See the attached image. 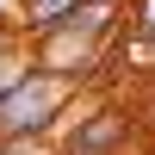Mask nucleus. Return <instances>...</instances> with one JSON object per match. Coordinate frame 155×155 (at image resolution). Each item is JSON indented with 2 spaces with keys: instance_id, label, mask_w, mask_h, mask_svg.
Here are the masks:
<instances>
[{
  "instance_id": "nucleus-1",
  "label": "nucleus",
  "mask_w": 155,
  "mask_h": 155,
  "mask_svg": "<svg viewBox=\"0 0 155 155\" xmlns=\"http://www.w3.org/2000/svg\"><path fill=\"white\" fill-rule=\"evenodd\" d=\"M74 93L81 87L68 74H50V68H31L6 99H0V143L6 137H56L74 112Z\"/></svg>"
},
{
  "instance_id": "nucleus-2",
  "label": "nucleus",
  "mask_w": 155,
  "mask_h": 155,
  "mask_svg": "<svg viewBox=\"0 0 155 155\" xmlns=\"http://www.w3.org/2000/svg\"><path fill=\"white\" fill-rule=\"evenodd\" d=\"M130 137V118L112 106L99 112H68V124L56 130V155H118V143Z\"/></svg>"
},
{
  "instance_id": "nucleus-3",
  "label": "nucleus",
  "mask_w": 155,
  "mask_h": 155,
  "mask_svg": "<svg viewBox=\"0 0 155 155\" xmlns=\"http://www.w3.org/2000/svg\"><path fill=\"white\" fill-rule=\"evenodd\" d=\"M74 6H81V0H25V6H19V37L37 44V37L62 31V25L74 19Z\"/></svg>"
},
{
  "instance_id": "nucleus-4",
  "label": "nucleus",
  "mask_w": 155,
  "mask_h": 155,
  "mask_svg": "<svg viewBox=\"0 0 155 155\" xmlns=\"http://www.w3.org/2000/svg\"><path fill=\"white\" fill-rule=\"evenodd\" d=\"M31 68H37V62H31V44H25V37H6V44H0V99H6Z\"/></svg>"
},
{
  "instance_id": "nucleus-5",
  "label": "nucleus",
  "mask_w": 155,
  "mask_h": 155,
  "mask_svg": "<svg viewBox=\"0 0 155 155\" xmlns=\"http://www.w3.org/2000/svg\"><path fill=\"white\" fill-rule=\"evenodd\" d=\"M0 155H56V137H6Z\"/></svg>"
},
{
  "instance_id": "nucleus-6",
  "label": "nucleus",
  "mask_w": 155,
  "mask_h": 155,
  "mask_svg": "<svg viewBox=\"0 0 155 155\" xmlns=\"http://www.w3.org/2000/svg\"><path fill=\"white\" fill-rule=\"evenodd\" d=\"M130 25H137L143 37H155V0H137V19H130Z\"/></svg>"
},
{
  "instance_id": "nucleus-7",
  "label": "nucleus",
  "mask_w": 155,
  "mask_h": 155,
  "mask_svg": "<svg viewBox=\"0 0 155 155\" xmlns=\"http://www.w3.org/2000/svg\"><path fill=\"white\" fill-rule=\"evenodd\" d=\"M19 6H25V0H19Z\"/></svg>"
},
{
  "instance_id": "nucleus-8",
  "label": "nucleus",
  "mask_w": 155,
  "mask_h": 155,
  "mask_svg": "<svg viewBox=\"0 0 155 155\" xmlns=\"http://www.w3.org/2000/svg\"><path fill=\"white\" fill-rule=\"evenodd\" d=\"M118 6H124V0H118Z\"/></svg>"
}]
</instances>
